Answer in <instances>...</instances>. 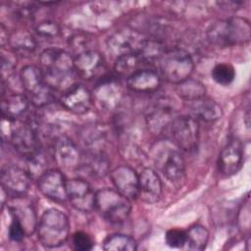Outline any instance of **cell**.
I'll list each match as a JSON object with an SVG mask.
<instances>
[{
	"label": "cell",
	"instance_id": "1",
	"mask_svg": "<svg viewBox=\"0 0 251 251\" xmlns=\"http://www.w3.org/2000/svg\"><path fill=\"white\" fill-rule=\"evenodd\" d=\"M41 71L46 83L53 90L66 91L74 85L76 73L74 57L58 48H47L39 56Z\"/></svg>",
	"mask_w": 251,
	"mask_h": 251
},
{
	"label": "cell",
	"instance_id": "2",
	"mask_svg": "<svg viewBox=\"0 0 251 251\" xmlns=\"http://www.w3.org/2000/svg\"><path fill=\"white\" fill-rule=\"evenodd\" d=\"M207 38L211 44L221 48L247 43L251 36L249 22L240 17L214 22L207 29Z\"/></svg>",
	"mask_w": 251,
	"mask_h": 251
},
{
	"label": "cell",
	"instance_id": "3",
	"mask_svg": "<svg viewBox=\"0 0 251 251\" xmlns=\"http://www.w3.org/2000/svg\"><path fill=\"white\" fill-rule=\"evenodd\" d=\"M36 231L41 245L47 248H57L63 245L69 237V219L60 210L47 209L38 221Z\"/></svg>",
	"mask_w": 251,
	"mask_h": 251
},
{
	"label": "cell",
	"instance_id": "4",
	"mask_svg": "<svg viewBox=\"0 0 251 251\" xmlns=\"http://www.w3.org/2000/svg\"><path fill=\"white\" fill-rule=\"evenodd\" d=\"M158 65L163 77L174 84L189 78L194 69V62L190 54L178 47L168 48Z\"/></svg>",
	"mask_w": 251,
	"mask_h": 251
},
{
	"label": "cell",
	"instance_id": "5",
	"mask_svg": "<svg viewBox=\"0 0 251 251\" xmlns=\"http://www.w3.org/2000/svg\"><path fill=\"white\" fill-rule=\"evenodd\" d=\"M95 210L108 222L121 224L130 214V200L117 189L105 187L96 191Z\"/></svg>",
	"mask_w": 251,
	"mask_h": 251
},
{
	"label": "cell",
	"instance_id": "6",
	"mask_svg": "<svg viewBox=\"0 0 251 251\" xmlns=\"http://www.w3.org/2000/svg\"><path fill=\"white\" fill-rule=\"evenodd\" d=\"M20 79L33 106L41 108L54 101V90L46 83L40 68L33 65L25 66L20 72Z\"/></svg>",
	"mask_w": 251,
	"mask_h": 251
},
{
	"label": "cell",
	"instance_id": "7",
	"mask_svg": "<svg viewBox=\"0 0 251 251\" xmlns=\"http://www.w3.org/2000/svg\"><path fill=\"white\" fill-rule=\"evenodd\" d=\"M7 136L15 150L25 158L40 152V141L36 128L31 123L10 120Z\"/></svg>",
	"mask_w": 251,
	"mask_h": 251
},
{
	"label": "cell",
	"instance_id": "8",
	"mask_svg": "<svg viewBox=\"0 0 251 251\" xmlns=\"http://www.w3.org/2000/svg\"><path fill=\"white\" fill-rule=\"evenodd\" d=\"M171 135L178 148L185 152H193L198 148L200 126L193 116L176 117L170 128Z\"/></svg>",
	"mask_w": 251,
	"mask_h": 251
},
{
	"label": "cell",
	"instance_id": "9",
	"mask_svg": "<svg viewBox=\"0 0 251 251\" xmlns=\"http://www.w3.org/2000/svg\"><path fill=\"white\" fill-rule=\"evenodd\" d=\"M30 181L29 174L18 166H7L1 172L3 191L13 198L25 197L29 190Z\"/></svg>",
	"mask_w": 251,
	"mask_h": 251
},
{
	"label": "cell",
	"instance_id": "10",
	"mask_svg": "<svg viewBox=\"0 0 251 251\" xmlns=\"http://www.w3.org/2000/svg\"><path fill=\"white\" fill-rule=\"evenodd\" d=\"M155 164L162 175L173 183H179L185 177L184 159L176 149L162 150L156 156Z\"/></svg>",
	"mask_w": 251,
	"mask_h": 251
},
{
	"label": "cell",
	"instance_id": "11",
	"mask_svg": "<svg viewBox=\"0 0 251 251\" xmlns=\"http://www.w3.org/2000/svg\"><path fill=\"white\" fill-rule=\"evenodd\" d=\"M67 195L71 205L82 213H90L95 209V194L91 185L82 178L67 180Z\"/></svg>",
	"mask_w": 251,
	"mask_h": 251
},
{
	"label": "cell",
	"instance_id": "12",
	"mask_svg": "<svg viewBox=\"0 0 251 251\" xmlns=\"http://www.w3.org/2000/svg\"><path fill=\"white\" fill-rule=\"evenodd\" d=\"M145 38L136 30L131 28H122L112 33L107 39L108 51L116 58L138 52Z\"/></svg>",
	"mask_w": 251,
	"mask_h": 251
},
{
	"label": "cell",
	"instance_id": "13",
	"mask_svg": "<svg viewBox=\"0 0 251 251\" xmlns=\"http://www.w3.org/2000/svg\"><path fill=\"white\" fill-rule=\"evenodd\" d=\"M244 147L240 139L233 137L229 139L219 154V172L225 176L236 174L243 165Z\"/></svg>",
	"mask_w": 251,
	"mask_h": 251
},
{
	"label": "cell",
	"instance_id": "14",
	"mask_svg": "<svg viewBox=\"0 0 251 251\" xmlns=\"http://www.w3.org/2000/svg\"><path fill=\"white\" fill-rule=\"evenodd\" d=\"M76 75L86 80L98 78L106 71L105 59L100 52L91 49L74 57Z\"/></svg>",
	"mask_w": 251,
	"mask_h": 251
},
{
	"label": "cell",
	"instance_id": "15",
	"mask_svg": "<svg viewBox=\"0 0 251 251\" xmlns=\"http://www.w3.org/2000/svg\"><path fill=\"white\" fill-rule=\"evenodd\" d=\"M67 180L61 171L51 169L45 171L37 178V186L39 191L48 199L64 203L68 200Z\"/></svg>",
	"mask_w": 251,
	"mask_h": 251
},
{
	"label": "cell",
	"instance_id": "16",
	"mask_svg": "<svg viewBox=\"0 0 251 251\" xmlns=\"http://www.w3.org/2000/svg\"><path fill=\"white\" fill-rule=\"evenodd\" d=\"M53 157L63 170H76L81 165L82 154L69 137L61 135L53 143Z\"/></svg>",
	"mask_w": 251,
	"mask_h": 251
},
{
	"label": "cell",
	"instance_id": "17",
	"mask_svg": "<svg viewBox=\"0 0 251 251\" xmlns=\"http://www.w3.org/2000/svg\"><path fill=\"white\" fill-rule=\"evenodd\" d=\"M60 103L68 111L76 115H82L90 110L93 104V96L83 84L75 83L63 92Z\"/></svg>",
	"mask_w": 251,
	"mask_h": 251
},
{
	"label": "cell",
	"instance_id": "18",
	"mask_svg": "<svg viewBox=\"0 0 251 251\" xmlns=\"http://www.w3.org/2000/svg\"><path fill=\"white\" fill-rule=\"evenodd\" d=\"M93 102L105 110L113 111L121 103L123 89L116 77H103L93 91Z\"/></svg>",
	"mask_w": 251,
	"mask_h": 251
},
{
	"label": "cell",
	"instance_id": "19",
	"mask_svg": "<svg viewBox=\"0 0 251 251\" xmlns=\"http://www.w3.org/2000/svg\"><path fill=\"white\" fill-rule=\"evenodd\" d=\"M109 175L112 183L121 194L129 200L138 197L139 176L131 167L126 165L118 166Z\"/></svg>",
	"mask_w": 251,
	"mask_h": 251
},
{
	"label": "cell",
	"instance_id": "20",
	"mask_svg": "<svg viewBox=\"0 0 251 251\" xmlns=\"http://www.w3.org/2000/svg\"><path fill=\"white\" fill-rule=\"evenodd\" d=\"M175 118L174 108L164 101H159L148 109L145 122L152 133L160 135L170 130Z\"/></svg>",
	"mask_w": 251,
	"mask_h": 251
},
{
	"label": "cell",
	"instance_id": "21",
	"mask_svg": "<svg viewBox=\"0 0 251 251\" xmlns=\"http://www.w3.org/2000/svg\"><path fill=\"white\" fill-rule=\"evenodd\" d=\"M160 75L152 69H139L126 78V86L136 93H152L161 86Z\"/></svg>",
	"mask_w": 251,
	"mask_h": 251
},
{
	"label": "cell",
	"instance_id": "22",
	"mask_svg": "<svg viewBox=\"0 0 251 251\" xmlns=\"http://www.w3.org/2000/svg\"><path fill=\"white\" fill-rule=\"evenodd\" d=\"M139 176V192L138 197L142 201L153 204L160 200L162 196V182L156 173L151 168H145L138 175Z\"/></svg>",
	"mask_w": 251,
	"mask_h": 251
},
{
	"label": "cell",
	"instance_id": "23",
	"mask_svg": "<svg viewBox=\"0 0 251 251\" xmlns=\"http://www.w3.org/2000/svg\"><path fill=\"white\" fill-rule=\"evenodd\" d=\"M193 117L204 122H216L223 116L222 107L212 98L203 96L190 102Z\"/></svg>",
	"mask_w": 251,
	"mask_h": 251
},
{
	"label": "cell",
	"instance_id": "24",
	"mask_svg": "<svg viewBox=\"0 0 251 251\" xmlns=\"http://www.w3.org/2000/svg\"><path fill=\"white\" fill-rule=\"evenodd\" d=\"M29 103L27 96L21 93L3 95L1 101L2 116L10 120H18L27 111Z\"/></svg>",
	"mask_w": 251,
	"mask_h": 251
},
{
	"label": "cell",
	"instance_id": "25",
	"mask_svg": "<svg viewBox=\"0 0 251 251\" xmlns=\"http://www.w3.org/2000/svg\"><path fill=\"white\" fill-rule=\"evenodd\" d=\"M93 176H104L109 172V161L103 151H86L82 155L81 165Z\"/></svg>",
	"mask_w": 251,
	"mask_h": 251
},
{
	"label": "cell",
	"instance_id": "26",
	"mask_svg": "<svg viewBox=\"0 0 251 251\" xmlns=\"http://www.w3.org/2000/svg\"><path fill=\"white\" fill-rule=\"evenodd\" d=\"M168 48L158 38H145L138 50V54L144 65H154L159 63Z\"/></svg>",
	"mask_w": 251,
	"mask_h": 251
},
{
	"label": "cell",
	"instance_id": "27",
	"mask_svg": "<svg viewBox=\"0 0 251 251\" xmlns=\"http://www.w3.org/2000/svg\"><path fill=\"white\" fill-rule=\"evenodd\" d=\"M144 66L139 54L137 52L122 55L118 57L114 64V71L119 77L127 78L133 73Z\"/></svg>",
	"mask_w": 251,
	"mask_h": 251
},
{
	"label": "cell",
	"instance_id": "28",
	"mask_svg": "<svg viewBox=\"0 0 251 251\" xmlns=\"http://www.w3.org/2000/svg\"><path fill=\"white\" fill-rule=\"evenodd\" d=\"M81 141L86 151H103L105 142V131L97 125H88L80 132Z\"/></svg>",
	"mask_w": 251,
	"mask_h": 251
},
{
	"label": "cell",
	"instance_id": "29",
	"mask_svg": "<svg viewBox=\"0 0 251 251\" xmlns=\"http://www.w3.org/2000/svg\"><path fill=\"white\" fill-rule=\"evenodd\" d=\"M8 43L15 52L23 55L32 54L37 46L36 40L32 34L25 30H18L12 33L9 37Z\"/></svg>",
	"mask_w": 251,
	"mask_h": 251
},
{
	"label": "cell",
	"instance_id": "30",
	"mask_svg": "<svg viewBox=\"0 0 251 251\" xmlns=\"http://www.w3.org/2000/svg\"><path fill=\"white\" fill-rule=\"evenodd\" d=\"M176 94L183 100L192 102L203 96H205V85L194 78H187L177 84H176Z\"/></svg>",
	"mask_w": 251,
	"mask_h": 251
},
{
	"label": "cell",
	"instance_id": "31",
	"mask_svg": "<svg viewBox=\"0 0 251 251\" xmlns=\"http://www.w3.org/2000/svg\"><path fill=\"white\" fill-rule=\"evenodd\" d=\"M184 249L201 251L204 250L208 240H209V231L208 229L201 225H194L190 226L186 231Z\"/></svg>",
	"mask_w": 251,
	"mask_h": 251
},
{
	"label": "cell",
	"instance_id": "32",
	"mask_svg": "<svg viewBox=\"0 0 251 251\" xmlns=\"http://www.w3.org/2000/svg\"><path fill=\"white\" fill-rule=\"evenodd\" d=\"M9 210L10 215L16 217L22 223L26 235H30L35 231L38 222L32 206H11Z\"/></svg>",
	"mask_w": 251,
	"mask_h": 251
},
{
	"label": "cell",
	"instance_id": "33",
	"mask_svg": "<svg viewBox=\"0 0 251 251\" xmlns=\"http://www.w3.org/2000/svg\"><path fill=\"white\" fill-rule=\"evenodd\" d=\"M103 249L106 251H134L137 249V242L127 234L113 233L105 238Z\"/></svg>",
	"mask_w": 251,
	"mask_h": 251
},
{
	"label": "cell",
	"instance_id": "34",
	"mask_svg": "<svg viewBox=\"0 0 251 251\" xmlns=\"http://www.w3.org/2000/svg\"><path fill=\"white\" fill-rule=\"evenodd\" d=\"M213 80L220 85H228L235 78L234 68L228 63H219L211 71Z\"/></svg>",
	"mask_w": 251,
	"mask_h": 251
},
{
	"label": "cell",
	"instance_id": "35",
	"mask_svg": "<svg viewBox=\"0 0 251 251\" xmlns=\"http://www.w3.org/2000/svg\"><path fill=\"white\" fill-rule=\"evenodd\" d=\"M72 247L76 251H88L94 247L93 238L84 231H76L72 236Z\"/></svg>",
	"mask_w": 251,
	"mask_h": 251
},
{
	"label": "cell",
	"instance_id": "36",
	"mask_svg": "<svg viewBox=\"0 0 251 251\" xmlns=\"http://www.w3.org/2000/svg\"><path fill=\"white\" fill-rule=\"evenodd\" d=\"M35 33L44 38H55L60 34V27L57 23L52 21H42L34 28Z\"/></svg>",
	"mask_w": 251,
	"mask_h": 251
},
{
	"label": "cell",
	"instance_id": "37",
	"mask_svg": "<svg viewBox=\"0 0 251 251\" xmlns=\"http://www.w3.org/2000/svg\"><path fill=\"white\" fill-rule=\"evenodd\" d=\"M89 37L87 34L85 33H82V32H79V33H75L74 35H72L70 38H69V46L70 48L72 49V51L76 55L82 53V52H85V51H88V50H91L89 47H88V44H89Z\"/></svg>",
	"mask_w": 251,
	"mask_h": 251
},
{
	"label": "cell",
	"instance_id": "38",
	"mask_svg": "<svg viewBox=\"0 0 251 251\" xmlns=\"http://www.w3.org/2000/svg\"><path fill=\"white\" fill-rule=\"evenodd\" d=\"M186 239L185 230L179 228L169 229L165 235L166 244L171 248H183Z\"/></svg>",
	"mask_w": 251,
	"mask_h": 251
},
{
	"label": "cell",
	"instance_id": "39",
	"mask_svg": "<svg viewBox=\"0 0 251 251\" xmlns=\"http://www.w3.org/2000/svg\"><path fill=\"white\" fill-rule=\"evenodd\" d=\"M11 223L8 228L9 238L14 242H21L25 234V230L22 225V223L14 216L11 215Z\"/></svg>",
	"mask_w": 251,
	"mask_h": 251
},
{
	"label": "cell",
	"instance_id": "40",
	"mask_svg": "<svg viewBox=\"0 0 251 251\" xmlns=\"http://www.w3.org/2000/svg\"><path fill=\"white\" fill-rule=\"evenodd\" d=\"M220 6H223V9L226 10H236L238 7L243 5V2H235V1H228V2H219Z\"/></svg>",
	"mask_w": 251,
	"mask_h": 251
}]
</instances>
